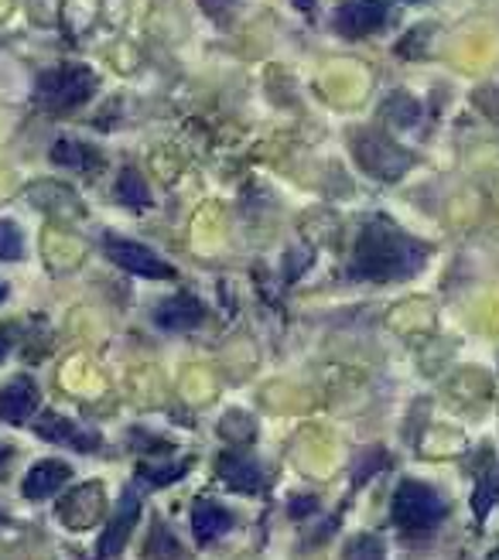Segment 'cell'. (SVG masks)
Returning <instances> with one entry per match:
<instances>
[{"label": "cell", "mask_w": 499, "mask_h": 560, "mask_svg": "<svg viewBox=\"0 0 499 560\" xmlns=\"http://www.w3.org/2000/svg\"><path fill=\"white\" fill-rule=\"evenodd\" d=\"M35 434L51 441V444H69L76 452H96L100 447V434L79 428L76 420H66L59 413H45L42 420H35Z\"/></svg>", "instance_id": "8"}, {"label": "cell", "mask_w": 499, "mask_h": 560, "mask_svg": "<svg viewBox=\"0 0 499 560\" xmlns=\"http://www.w3.org/2000/svg\"><path fill=\"white\" fill-rule=\"evenodd\" d=\"M0 520H4V516H0Z\"/></svg>", "instance_id": "28"}, {"label": "cell", "mask_w": 499, "mask_h": 560, "mask_svg": "<svg viewBox=\"0 0 499 560\" xmlns=\"http://www.w3.org/2000/svg\"><path fill=\"white\" fill-rule=\"evenodd\" d=\"M38 410V386L32 376H14L0 386V420L4 424H24Z\"/></svg>", "instance_id": "7"}, {"label": "cell", "mask_w": 499, "mask_h": 560, "mask_svg": "<svg viewBox=\"0 0 499 560\" xmlns=\"http://www.w3.org/2000/svg\"><path fill=\"white\" fill-rule=\"evenodd\" d=\"M188 471V462H178V465H169V468H141L137 475H141V482H148V486H169V482H178L182 475Z\"/></svg>", "instance_id": "18"}, {"label": "cell", "mask_w": 499, "mask_h": 560, "mask_svg": "<svg viewBox=\"0 0 499 560\" xmlns=\"http://www.w3.org/2000/svg\"><path fill=\"white\" fill-rule=\"evenodd\" d=\"M206 312H202V304L196 298H188V294H175V298H164L158 304V312H154V322L158 328L164 331H188V328H196L202 325Z\"/></svg>", "instance_id": "10"}, {"label": "cell", "mask_w": 499, "mask_h": 560, "mask_svg": "<svg viewBox=\"0 0 499 560\" xmlns=\"http://www.w3.org/2000/svg\"><path fill=\"white\" fill-rule=\"evenodd\" d=\"M291 4H294L298 11H304V14H312V11H315V0H291Z\"/></svg>", "instance_id": "25"}, {"label": "cell", "mask_w": 499, "mask_h": 560, "mask_svg": "<svg viewBox=\"0 0 499 560\" xmlns=\"http://www.w3.org/2000/svg\"><path fill=\"white\" fill-rule=\"evenodd\" d=\"M51 164L72 167V172H96V167H103V158L90 144H79V140H55Z\"/></svg>", "instance_id": "15"}, {"label": "cell", "mask_w": 499, "mask_h": 560, "mask_svg": "<svg viewBox=\"0 0 499 560\" xmlns=\"http://www.w3.org/2000/svg\"><path fill=\"white\" fill-rule=\"evenodd\" d=\"M428 260V246L410 240L397 226L383 219H373L363 226L352 249V267L349 273L359 280H373V284H386V280H404L418 273Z\"/></svg>", "instance_id": "1"}, {"label": "cell", "mask_w": 499, "mask_h": 560, "mask_svg": "<svg viewBox=\"0 0 499 560\" xmlns=\"http://www.w3.org/2000/svg\"><path fill=\"white\" fill-rule=\"evenodd\" d=\"M117 199L124 202V206H130V209H148L151 206V188H148V182L134 172V167H127V172L120 175V182H117Z\"/></svg>", "instance_id": "16"}, {"label": "cell", "mask_w": 499, "mask_h": 560, "mask_svg": "<svg viewBox=\"0 0 499 560\" xmlns=\"http://www.w3.org/2000/svg\"><path fill=\"white\" fill-rule=\"evenodd\" d=\"M72 468L66 462H55V458H45L38 465H32V471L24 475V486H21V495L24 499H48L59 492L66 482H69Z\"/></svg>", "instance_id": "11"}, {"label": "cell", "mask_w": 499, "mask_h": 560, "mask_svg": "<svg viewBox=\"0 0 499 560\" xmlns=\"http://www.w3.org/2000/svg\"><path fill=\"white\" fill-rule=\"evenodd\" d=\"M96 90V75L86 66H62L38 75L35 103L51 114H69V109L82 106Z\"/></svg>", "instance_id": "3"}, {"label": "cell", "mask_w": 499, "mask_h": 560, "mask_svg": "<svg viewBox=\"0 0 499 560\" xmlns=\"http://www.w3.org/2000/svg\"><path fill=\"white\" fill-rule=\"evenodd\" d=\"M100 513H103V489L100 486H82L59 502V516L76 529L93 526L100 520Z\"/></svg>", "instance_id": "12"}, {"label": "cell", "mask_w": 499, "mask_h": 560, "mask_svg": "<svg viewBox=\"0 0 499 560\" xmlns=\"http://www.w3.org/2000/svg\"><path fill=\"white\" fill-rule=\"evenodd\" d=\"M199 4H202V11H206L209 18H223V14L236 4V0H199Z\"/></svg>", "instance_id": "21"}, {"label": "cell", "mask_w": 499, "mask_h": 560, "mask_svg": "<svg viewBox=\"0 0 499 560\" xmlns=\"http://www.w3.org/2000/svg\"><path fill=\"white\" fill-rule=\"evenodd\" d=\"M294 516H304V513H315V495H298L294 506H291Z\"/></svg>", "instance_id": "23"}, {"label": "cell", "mask_w": 499, "mask_h": 560, "mask_svg": "<svg viewBox=\"0 0 499 560\" xmlns=\"http://www.w3.org/2000/svg\"><path fill=\"white\" fill-rule=\"evenodd\" d=\"M8 355V339H4V331H0V359Z\"/></svg>", "instance_id": "26"}, {"label": "cell", "mask_w": 499, "mask_h": 560, "mask_svg": "<svg viewBox=\"0 0 499 560\" xmlns=\"http://www.w3.org/2000/svg\"><path fill=\"white\" fill-rule=\"evenodd\" d=\"M137 516H141V495H137L134 489H127L124 499H120V510L114 513V520H109L106 534H103V540H100V547H96L100 557H117V553L127 547L130 529H134Z\"/></svg>", "instance_id": "9"}, {"label": "cell", "mask_w": 499, "mask_h": 560, "mask_svg": "<svg viewBox=\"0 0 499 560\" xmlns=\"http://www.w3.org/2000/svg\"><path fill=\"white\" fill-rule=\"evenodd\" d=\"M219 434L230 438L233 444H243V441L254 438V424H250V420H246L243 413H227V417H223V424H219Z\"/></svg>", "instance_id": "19"}, {"label": "cell", "mask_w": 499, "mask_h": 560, "mask_svg": "<svg viewBox=\"0 0 499 560\" xmlns=\"http://www.w3.org/2000/svg\"><path fill=\"white\" fill-rule=\"evenodd\" d=\"M386 21V4L383 0H343L332 14V27L343 38H367L373 32H380Z\"/></svg>", "instance_id": "6"}, {"label": "cell", "mask_w": 499, "mask_h": 560, "mask_svg": "<svg viewBox=\"0 0 499 560\" xmlns=\"http://www.w3.org/2000/svg\"><path fill=\"white\" fill-rule=\"evenodd\" d=\"M363 550L380 557V553H383V544H380V540H356V544H349V550H346V553H349V557H356V553H363Z\"/></svg>", "instance_id": "22"}, {"label": "cell", "mask_w": 499, "mask_h": 560, "mask_svg": "<svg viewBox=\"0 0 499 560\" xmlns=\"http://www.w3.org/2000/svg\"><path fill=\"white\" fill-rule=\"evenodd\" d=\"M391 516L404 537H428L449 516V502L425 482H401V489L394 492Z\"/></svg>", "instance_id": "2"}, {"label": "cell", "mask_w": 499, "mask_h": 560, "mask_svg": "<svg viewBox=\"0 0 499 560\" xmlns=\"http://www.w3.org/2000/svg\"><path fill=\"white\" fill-rule=\"evenodd\" d=\"M24 240L18 233L14 222H0V260H21Z\"/></svg>", "instance_id": "17"}, {"label": "cell", "mask_w": 499, "mask_h": 560, "mask_svg": "<svg viewBox=\"0 0 499 560\" xmlns=\"http://www.w3.org/2000/svg\"><path fill=\"white\" fill-rule=\"evenodd\" d=\"M230 526H233V516L219 506V502L202 499V502H196V510H192V529H196L199 544H216Z\"/></svg>", "instance_id": "14"}, {"label": "cell", "mask_w": 499, "mask_h": 560, "mask_svg": "<svg viewBox=\"0 0 499 560\" xmlns=\"http://www.w3.org/2000/svg\"><path fill=\"white\" fill-rule=\"evenodd\" d=\"M4 294H8V291H4V280H0V301H4Z\"/></svg>", "instance_id": "27"}, {"label": "cell", "mask_w": 499, "mask_h": 560, "mask_svg": "<svg viewBox=\"0 0 499 560\" xmlns=\"http://www.w3.org/2000/svg\"><path fill=\"white\" fill-rule=\"evenodd\" d=\"M352 154L359 167H367L373 178H383V182H397L414 164L407 151H401L394 140H386L383 133H373V130L352 133Z\"/></svg>", "instance_id": "4"}, {"label": "cell", "mask_w": 499, "mask_h": 560, "mask_svg": "<svg viewBox=\"0 0 499 560\" xmlns=\"http://www.w3.org/2000/svg\"><path fill=\"white\" fill-rule=\"evenodd\" d=\"M383 114H397L401 120V127H410L414 120H418V103H414V100H407V96H394L391 103H386L383 106Z\"/></svg>", "instance_id": "20"}, {"label": "cell", "mask_w": 499, "mask_h": 560, "mask_svg": "<svg viewBox=\"0 0 499 560\" xmlns=\"http://www.w3.org/2000/svg\"><path fill=\"white\" fill-rule=\"evenodd\" d=\"M11 458H14V452H11V447H8V444H0V479H8Z\"/></svg>", "instance_id": "24"}, {"label": "cell", "mask_w": 499, "mask_h": 560, "mask_svg": "<svg viewBox=\"0 0 499 560\" xmlns=\"http://www.w3.org/2000/svg\"><path fill=\"white\" fill-rule=\"evenodd\" d=\"M216 471H219V479H223L236 492H257V489H264L260 465L254 458H246V455H236V452L223 455V458H219Z\"/></svg>", "instance_id": "13"}, {"label": "cell", "mask_w": 499, "mask_h": 560, "mask_svg": "<svg viewBox=\"0 0 499 560\" xmlns=\"http://www.w3.org/2000/svg\"><path fill=\"white\" fill-rule=\"evenodd\" d=\"M103 249L106 257L114 260L117 267L137 273V277H154V280H172L175 277V267L164 264L154 249L141 246V243H130V240H117V236H106L103 240Z\"/></svg>", "instance_id": "5"}]
</instances>
